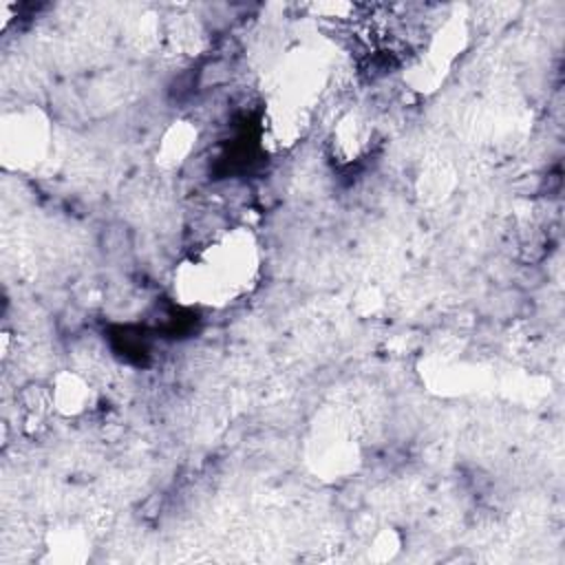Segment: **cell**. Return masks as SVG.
Here are the masks:
<instances>
[{"label": "cell", "instance_id": "cell-8", "mask_svg": "<svg viewBox=\"0 0 565 565\" xmlns=\"http://www.w3.org/2000/svg\"><path fill=\"white\" fill-rule=\"evenodd\" d=\"M399 552V536L393 530H382L371 543V558L388 561Z\"/></svg>", "mask_w": 565, "mask_h": 565}, {"label": "cell", "instance_id": "cell-6", "mask_svg": "<svg viewBox=\"0 0 565 565\" xmlns=\"http://www.w3.org/2000/svg\"><path fill=\"white\" fill-rule=\"evenodd\" d=\"M196 139H199V130L192 121H188V119L172 121L159 137L157 154H154L157 163L166 170L181 168L194 152Z\"/></svg>", "mask_w": 565, "mask_h": 565}, {"label": "cell", "instance_id": "cell-7", "mask_svg": "<svg viewBox=\"0 0 565 565\" xmlns=\"http://www.w3.org/2000/svg\"><path fill=\"white\" fill-rule=\"evenodd\" d=\"M46 554L53 563H84L90 554V539L75 525L57 527L46 541Z\"/></svg>", "mask_w": 565, "mask_h": 565}, {"label": "cell", "instance_id": "cell-4", "mask_svg": "<svg viewBox=\"0 0 565 565\" xmlns=\"http://www.w3.org/2000/svg\"><path fill=\"white\" fill-rule=\"evenodd\" d=\"M49 399L51 411L62 417H82L93 411L97 402V391L88 375L75 369L57 371L49 382Z\"/></svg>", "mask_w": 565, "mask_h": 565}, {"label": "cell", "instance_id": "cell-2", "mask_svg": "<svg viewBox=\"0 0 565 565\" xmlns=\"http://www.w3.org/2000/svg\"><path fill=\"white\" fill-rule=\"evenodd\" d=\"M313 121V106L307 99H300L289 93H276L260 119V141L271 152H282L294 148L305 139Z\"/></svg>", "mask_w": 565, "mask_h": 565}, {"label": "cell", "instance_id": "cell-5", "mask_svg": "<svg viewBox=\"0 0 565 565\" xmlns=\"http://www.w3.org/2000/svg\"><path fill=\"white\" fill-rule=\"evenodd\" d=\"M329 143L333 159L342 163H355L373 146V124L364 115L349 110L335 121Z\"/></svg>", "mask_w": 565, "mask_h": 565}, {"label": "cell", "instance_id": "cell-3", "mask_svg": "<svg viewBox=\"0 0 565 565\" xmlns=\"http://www.w3.org/2000/svg\"><path fill=\"white\" fill-rule=\"evenodd\" d=\"M46 121L38 110L15 113L13 121L2 126V150L18 163L38 161L46 146Z\"/></svg>", "mask_w": 565, "mask_h": 565}, {"label": "cell", "instance_id": "cell-1", "mask_svg": "<svg viewBox=\"0 0 565 565\" xmlns=\"http://www.w3.org/2000/svg\"><path fill=\"white\" fill-rule=\"evenodd\" d=\"M260 274V247L247 227H232L205 243L174 271L183 305L225 307L245 296Z\"/></svg>", "mask_w": 565, "mask_h": 565}]
</instances>
